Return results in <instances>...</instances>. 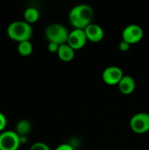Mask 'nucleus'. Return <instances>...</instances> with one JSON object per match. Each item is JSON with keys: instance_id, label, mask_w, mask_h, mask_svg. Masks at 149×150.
<instances>
[{"instance_id": "13", "label": "nucleus", "mask_w": 149, "mask_h": 150, "mask_svg": "<svg viewBox=\"0 0 149 150\" xmlns=\"http://www.w3.org/2000/svg\"><path fill=\"white\" fill-rule=\"evenodd\" d=\"M40 18V12L39 11L34 7H29L27 8L24 12V18L25 21L28 24H33L38 21Z\"/></svg>"}, {"instance_id": "20", "label": "nucleus", "mask_w": 149, "mask_h": 150, "mask_svg": "<svg viewBox=\"0 0 149 150\" xmlns=\"http://www.w3.org/2000/svg\"><path fill=\"white\" fill-rule=\"evenodd\" d=\"M19 140H20V144H25L27 142V136H25V135H22V136H19Z\"/></svg>"}, {"instance_id": "9", "label": "nucleus", "mask_w": 149, "mask_h": 150, "mask_svg": "<svg viewBox=\"0 0 149 150\" xmlns=\"http://www.w3.org/2000/svg\"><path fill=\"white\" fill-rule=\"evenodd\" d=\"M88 40L91 42H99L103 40L105 33L103 28L97 24H90L84 29Z\"/></svg>"}, {"instance_id": "4", "label": "nucleus", "mask_w": 149, "mask_h": 150, "mask_svg": "<svg viewBox=\"0 0 149 150\" xmlns=\"http://www.w3.org/2000/svg\"><path fill=\"white\" fill-rule=\"evenodd\" d=\"M20 145L19 135L15 131H4L0 134V150H18Z\"/></svg>"}, {"instance_id": "14", "label": "nucleus", "mask_w": 149, "mask_h": 150, "mask_svg": "<svg viewBox=\"0 0 149 150\" xmlns=\"http://www.w3.org/2000/svg\"><path fill=\"white\" fill-rule=\"evenodd\" d=\"M32 50L33 47L30 40L19 42L18 45V52L22 56H29L32 53Z\"/></svg>"}, {"instance_id": "12", "label": "nucleus", "mask_w": 149, "mask_h": 150, "mask_svg": "<svg viewBox=\"0 0 149 150\" xmlns=\"http://www.w3.org/2000/svg\"><path fill=\"white\" fill-rule=\"evenodd\" d=\"M31 129H32L31 122L27 120H21L17 123L15 132L19 136H22V135L27 136V134L31 132Z\"/></svg>"}, {"instance_id": "6", "label": "nucleus", "mask_w": 149, "mask_h": 150, "mask_svg": "<svg viewBox=\"0 0 149 150\" xmlns=\"http://www.w3.org/2000/svg\"><path fill=\"white\" fill-rule=\"evenodd\" d=\"M144 35V32L141 26L138 25H129L126 26L122 32V40L127 42L130 45L140 42Z\"/></svg>"}, {"instance_id": "5", "label": "nucleus", "mask_w": 149, "mask_h": 150, "mask_svg": "<svg viewBox=\"0 0 149 150\" xmlns=\"http://www.w3.org/2000/svg\"><path fill=\"white\" fill-rule=\"evenodd\" d=\"M130 127L139 134H145L149 131V114L147 112H138L130 120Z\"/></svg>"}, {"instance_id": "8", "label": "nucleus", "mask_w": 149, "mask_h": 150, "mask_svg": "<svg viewBox=\"0 0 149 150\" xmlns=\"http://www.w3.org/2000/svg\"><path fill=\"white\" fill-rule=\"evenodd\" d=\"M88 41L85 32L83 29H73L69 32L68 42L74 50H78L83 48Z\"/></svg>"}, {"instance_id": "17", "label": "nucleus", "mask_w": 149, "mask_h": 150, "mask_svg": "<svg viewBox=\"0 0 149 150\" xmlns=\"http://www.w3.org/2000/svg\"><path fill=\"white\" fill-rule=\"evenodd\" d=\"M59 47L60 45L56 44V43H54V42H49L48 45H47V49L49 52L51 53H57L58 50H59Z\"/></svg>"}, {"instance_id": "18", "label": "nucleus", "mask_w": 149, "mask_h": 150, "mask_svg": "<svg viewBox=\"0 0 149 150\" xmlns=\"http://www.w3.org/2000/svg\"><path fill=\"white\" fill-rule=\"evenodd\" d=\"M130 47H131V45L128 44L127 42L124 41V40H121V41L119 42V50L122 51V52H126V51H128L129 48H130Z\"/></svg>"}, {"instance_id": "11", "label": "nucleus", "mask_w": 149, "mask_h": 150, "mask_svg": "<svg viewBox=\"0 0 149 150\" xmlns=\"http://www.w3.org/2000/svg\"><path fill=\"white\" fill-rule=\"evenodd\" d=\"M75 51L76 50H74L68 44L65 43V44H62L59 47L57 55L62 62H70L74 59Z\"/></svg>"}, {"instance_id": "7", "label": "nucleus", "mask_w": 149, "mask_h": 150, "mask_svg": "<svg viewBox=\"0 0 149 150\" xmlns=\"http://www.w3.org/2000/svg\"><path fill=\"white\" fill-rule=\"evenodd\" d=\"M123 70L117 66H110L105 69L102 74L103 81L108 85H118L124 77Z\"/></svg>"}, {"instance_id": "3", "label": "nucleus", "mask_w": 149, "mask_h": 150, "mask_svg": "<svg viewBox=\"0 0 149 150\" xmlns=\"http://www.w3.org/2000/svg\"><path fill=\"white\" fill-rule=\"evenodd\" d=\"M69 32L61 24H52L46 29V37L49 42L62 45L68 42Z\"/></svg>"}, {"instance_id": "19", "label": "nucleus", "mask_w": 149, "mask_h": 150, "mask_svg": "<svg viewBox=\"0 0 149 150\" xmlns=\"http://www.w3.org/2000/svg\"><path fill=\"white\" fill-rule=\"evenodd\" d=\"M54 150H75L73 146L70 145V144H68V143H63V144H61L59 145L56 149Z\"/></svg>"}, {"instance_id": "1", "label": "nucleus", "mask_w": 149, "mask_h": 150, "mask_svg": "<svg viewBox=\"0 0 149 150\" xmlns=\"http://www.w3.org/2000/svg\"><path fill=\"white\" fill-rule=\"evenodd\" d=\"M94 16L92 7L88 4H78L74 6L68 14V19L75 29H85L91 24Z\"/></svg>"}, {"instance_id": "16", "label": "nucleus", "mask_w": 149, "mask_h": 150, "mask_svg": "<svg viewBox=\"0 0 149 150\" xmlns=\"http://www.w3.org/2000/svg\"><path fill=\"white\" fill-rule=\"evenodd\" d=\"M7 126V120L6 117L4 116V114H3L2 112H0V134L2 132H4V128Z\"/></svg>"}, {"instance_id": "15", "label": "nucleus", "mask_w": 149, "mask_h": 150, "mask_svg": "<svg viewBox=\"0 0 149 150\" xmlns=\"http://www.w3.org/2000/svg\"><path fill=\"white\" fill-rule=\"evenodd\" d=\"M29 150H51L50 148L44 142H35L34 144H32Z\"/></svg>"}, {"instance_id": "2", "label": "nucleus", "mask_w": 149, "mask_h": 150, "mask_svg": "<svg viewBox=\"0 0 149 150\" xmlns=\"http://www.w3.org/2000/svg\"><path fill=\"white\" fill-rule=\"evenodd\" d=\"M7 34L10 39L19 42L30 40L32 35V29L30 24L25 20H18L11 23L7 28Z\"/></svg>"}, {"instance_id": "10", "label": "nucleus", "mask_w": 149, "mask_h": 150, "mask_svg": "<svg viewBox=\"0 0 149 150\" xmlns=\"http://www.w3.org/2000/svg\"><path fill=\"white\" fill-rule=\"evenodd\" d=\"M118 87L122 94L130 95L134 91L136 87V83L135 80L131 76H124V77L118 84Z\"/></svg>"}]
</instances>
